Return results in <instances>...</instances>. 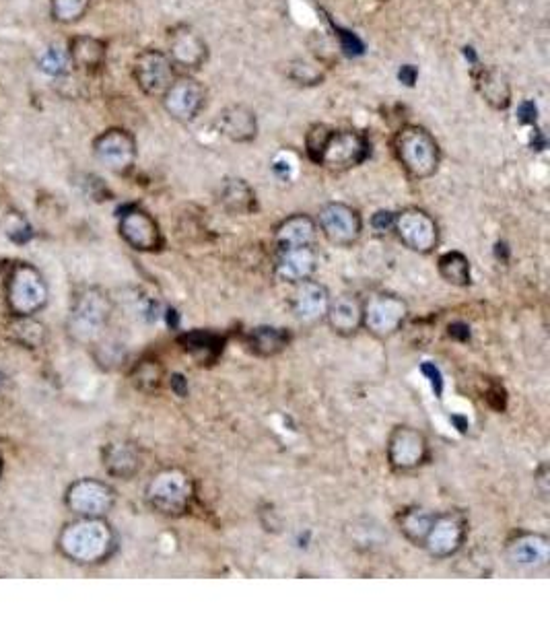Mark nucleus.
Returning a JSON list of instances; mask_svg holds the SVG:
<instances>
[{"label": "nucleus", "instance_id": "36", "mask_svg": "<svg viewBox=\"0 0 550 618\" xmlns=\"http://www.w3.org/2000/svg\"><path fill=\"white\" fill-rule=\"evenodd\" d=\"M371 227L377 231V233H388L394 229V213L390 211H380L375 213L373 219H371Z\"/></svg>", "mask_w": 550, "mask_h": 618}, {"label": "nucleus", "instance_id": "9", "mask_svg": "<svg viewBox=\"0 0 550 618\" xmlns=\"http://www.w3.org/2000/svg\"><path fill=\"white\" fill-rule=\"evenodd\" d=\"M400 242L417 254H431L439 246V227L435 219L417 206L394 215V229Z\"/></svg>", "mask_w": 550, "mask_h": 618}, {"label": "nucleus", "instance_id": "19", "mask_svg": "<svg viewBox=\"0 0 550 618\" xmlns=\"http://www.w3.org/2000/svg\"><path fill=\"white\" fill-rule=\"evenodd\" d=\"M277 277L283 283L297 285L301 281L312 279L318 270V254L314 246H303V248H283L279 250L277 264Z\"/></svg>", "mask_w": 550, "mask_h": 618}, {"label": "nucleus", "instance_id": "16", "mask_svg": "<svg viewBox=\"0 0 550 618\" xmlns=\"http://www.w3.org/2000/svg\"><path fill=\"white\" fill-rule=\"evenodd\" d=\"M118 229L124 242L136 252H157L163 246V235L157 221L139 206H132L120 215Z\"/></svg>", "mask_w": 550, "mask_h": 618}, {"label": "nucleus", "instance_id": "25", "mask_svg": "<svg viewBox=\"0 0 550 618\" xmlns=\"http://www.w3.org/2000/svg\"><path fill=\"white\" fill-rule=\"evenodd\" d=\"M68 60H71L79 71L95 73L106 60V44L91 36H79L68 46Z\"/></svg>", "mask_w": 550, "mask_h": 618}, {"label": "nucleus", "instance_id": "23", "mask_svg": "<svg viewBox=\"0 0 550 618\" xmlns=\"http://www.w3.org/2000/svg\"><path fill=\"white\" fill-rule=\"evenodd\" d=\"M217 126L223 136L233 143H250L256 139V114L246 106H229L219 114Z\"/></svg>", "mask_w": 550, "mask_h": 618}, {"label": "nucleus", "instance_id": "4", "mask_svg": "<svg viewBox=\"0 0 550 618\" xmlns=\"http://www.w3.org/2000/svg\"><path fill=\"white\" fill-rule=\"evenodd\" d=\"M396 157L415 180L431 178L439 167V145L423 126H404L394 139Z\"/></svg>", "mask_w": 550, "mask_h": 618}, {"label": "nucleus", "instance_id": "14", "mask_svg": "<svg viewBox=\"0 0 550 618\" xmlns=\"http://www.w3.org/2000/svg\"><path fill=\"white\" fill-rule=\"evenodd\" d=\"M132 75L136 85L151 97H163L169 85L176 81L174 62L159 50H145L136 56Z\"/></svg>", "mask_w": 550, "mask_h": 618}, {"label": "nucleus", "instance_id": "18", "mask_svg": "<svg viewBox=\"0 0 550 618\" xmlns=\"http://www.w3.org/2000/svg\"><path fill=\"white\" fill-rule=\"evenodd\" d=\"M293 287L295 289L291 295V309H293L295 318L303 324H316L324 320L330 299H332L328 289L314 279L301 281Z\"/></svg>", "mask_w": 550, "mask_h": 618}, {"label": "nucleus", "instance_id": "2", "mask_svg": "<svg viewBox=\"0 0 550 618\" xmlns=\"http://www.w3.org/2000/svg\"><path fill=\"white\" fill-rule=\"evenodd\" d=\"M194 478L182 468H163L151 476L145 489L147 505L165 518H182L194 503Z\"/></svg>", "mask_w": 550, "mask_h": 618}, {"label": "nucleus", "instance_id": "13", "mask_svg": "<svg viewBox=\"0 0 550 618\" xmlns=\"http://www.w3.org/2000/svg\"><path fill=\"white\" fill-rule=\"evenodd\" d=\"M505 559L518 571H542L550 563V538L538 532L513 534L505 544Z\"/></svg>", "mask_w": 550, "mask_h": 618}, {"label": "nucleus", "instance_id": "29", "mask_svg": "<svg viewBox=\"0 0 550 618\" xmlns=\"http://www.w3.org/2000/svg\"><path fill=\"white\" fill-rule=\"evenodd\" d=\"M184 351L190 353L200 365L213 363L223 351V338L213 332H190L180 338Z\"/></svg>", "mask_w": 550, "mask_h": 618}, {"label": "nucleus", "instance_id": "8", "mask_svg": "<svg viewBox=\"0 0 550 618\" xmlns=\"http://www.w3.org/2000/svg\"><path fill=\"white\" fill-rule=\"evenodd\" d=\"M66 507L77 518H106L116 505V491L97 478H81L66 489Z\"/></svg>", "mask_w": 550, "mask_h": 618}, {"label": "nucleus", "instance_id": "30", "mask_svg": "<svg viewBox=\"0 0 550 618\" xmlns=\"http://www.w3.org/2000/svg\"><path fill=\"white\" fill-rule=\"evenodd\" d=\"M225 209L233 215H248L256 209L254 190L244 180H227L221 192Z\"/></svg>", "mask_w": 550, "mask_h": 618}, {"label": "nucleus", "instance_id": "6", "mask_svg": "<svg viewBox=\"0 0 550 618\" xmlns=\"http://www.w3.org/2000/svg\"><path fill=\"white\" fill-rule=\"evenodd\" d=\"M369 157V143L357 130H330L314 163L332 171H347Z\"/></svg>", "mask_w": 550, "mask_h": 618}, {"label": "nucleus", "instance_id": "24", "mask_svg": "<svg viewBox=\"0 0 550 618\" xmlns=\"http://www.w3.org/2000/svg\"><path fill=\"white\" fill-rule=\"evenodd\" d=\"M316 237H318V225L312 217H307V215H293L285 219L277 227V233H274L279 250L314 246Z\"/></svg>", "mask_w": 550, "mask_h": 618}, {"label": "nucleus", "instance_id": "21", "mask_svg": "<svg viewBox=\"0 0 550 618\" xmlns=\"http://www.w3.org/2000/svg\"><path fill=\"white\" fill-rule=\"evenodd\" d=\"M167 56L182 68H198L206 60V44L192 27L180 25L169 33Z\"/></svg>", "mask_w": 550, "mask_h": 618}, {"label": "nucleus", "instance_id": "1", "mask_svg": "<svg viewBox=\"0 0 550 618\" xmlns=\"http://www.w3.org/2000/svg\"><path fill=\"white\" fill-rule=\"evenodd\" d=\"M116 546V532L106 518H79L66 524L58 536L60 553L77 565H99L108 561Z\"/></svg>", "mask_w": 550, "mask_h": 618}, {"label": "nucleus", "instance_id": "28", "mask_svg": "<svg viewBox=\"0 0 550 618\" xmlns=\"http://www.w3.org/2000/svg\"><path fill=\"white\" fill-rule=\"evenodd\" d=\"M433 518H435V513H431L429 509L412 505V507H406V509L400 511L398 528H400V532L406 540H410L412 544H417V546H423Z\"/></svg>", "mask_w": 550, "mask_h": 618}, {"label": "nucleus", "instance_id": "37", "mask_svg": "<svg viewBox=\"0 0 550 618\" xmlns=\"http://www.w3.org/2000/svg\"><path fill=\"white\" fill-rule=\"evenodd\" d=\"M0 466H3V464H0Z\"/></svg>", "mask_w": 550, "mask_h": 618}, {"label": "nucleus", "instance_id": "11", "mask_svg": "<svg viewBox=\"0 0 550 618\" xmlns=\"http://www.w3.org/2000/svg\"><path fill=\"white\" fill-rule=\"evenodd\" d=\"M332 246L349 248L359 242L363 233L361 215L345 202H330L322 206L316 223Z\"/></svg>", "mask_w": 550, "mask_h": 618}, {"label": "nucleus", "instance_id": "31", "mask_svg": "<svg viewBox=\"0 0 550 618\" xmlns=\"http://www.w3.org/2000/svg\"><path fill=\"white\" fill-rule=\"evenodd\" d=\"M439 274L445 283L454 287H468L472 281L470 260L462 252H445L439 256L437 262Z\"/></svg>", "mask_w": 550, "mask_h": 618}, {"label": "nucleus", "instance_id": "27", "mask_svg": "<svg viewBox=\"0 0 550 618\" xmlns=\"http://www.w3.org/2000/svg\"><path fill=\"white\" fill-rule=\"evenodd\" d=\"M476 87L478 93L485 97V101L497 110H505L511 103L509 81L503 73L495 71V68H483V71L476 75Z\"/></svg>", "mask_w": 550, "mask_h": 618}, {"label": "nucleus", "instance_id": "17", "mask_svg": "<svg viewBox=\"0 0 550 618\" xmlns=\"http://www.w3.org/2000/svg\"><path fill=\"white\" fill-rule=\"evenodd\" d=\"M204 106V89L190 77L176 79L163 93L165 112L178 122H192Z\"/></svg>", "mask_w": 550, "mask_h": 618}, {"label": "nucleus", "instance_id": "32", "mask_svg": "<svg viewBox=\"0 0 550 618\" xmlns=\"http://www.w3.org/2000/svg\"><path fill=\"white\" fill-rule=\"evenodd\" d=\"M11 330L15 340H19L27 349L40 347L44 340V326L36 320H31V316H19V320L11 326Z\"/></svg>", "mask_w": 550, "mask_h": 618}, {"label": "nucleus", "instance_id": "7", "mask_svg": "<svg viewBox=\"0 0 550 618\" xmlns=\"http://www.w3.org/2000/svg\"><path fill=\"white\" fill-rule=\"evenodd\" d=\"M408 318V305L394 293H373L363 301V328L375 338L394 336Z\"/></svg>", "mask_w": 550, "mask_h": 618}, {"label": "nucleus", "instance_id": "22", "mask_svg": "<svg viewBox=\"0 0 550 618\" xmlns=\"http://www.w3.org/2000/svg\"><path fill=\"white\" fill-rule=\"evenodd\" d=\"M101 458H103V466H106V470L112 476L122 478V480L136 476L141 472V466H143V458H141L139 448H136V445L130 443V441L108 443L101 452Z\"/></svg>", "mask_w": 550, "mask_h": 618}, {"label": "nucleus", "instance_id": "20", "mask_svg": "<svg viewBox=\"0 0 550 618\" xmlns=\"http://www.w3.org/2000/svg\"><path fill=\"white\" fill-rule=\"evenodd\" d=\"M324 320L338 336L357 334L363 328V299H359L355 293H342L330 299Z\"/></svg>", "mask_w": 550, "mask_h": 618}, {"label": "nucleus", "instance_id": "5", "mask_svg": "<svg viewBox=\"0 0 550 618\" xmlns=\"http://www.w3.org/2000/svg\"><path fill=\"white\" fill-rule=\"evenodd\" d=\"M7 301L17 316L38 314L48 303V285L42 274L29 264H17L7 281Z\"/></svg>", "mask_w": 550, "mask_h": 618}, {"label": "nucleus", "instance_id": "33", "mask_svg": "<svg viewBox=\"0 0 550 618\" xmlns=\"http://www.w3.org/2000/svg\"><path fill=\"white\" fill-rule=\"evenodd\" d=\"M91 0H50L52 17L58 23H77L89 9Z\"/></svg>", "mask_w": 550, "mask_h": 618}, {"label": "nucleus", "instance_id": "15", "mask_svg": "<svg viewBox=\"0 0 550 618\" xmlns=\"http://www.w3.org/2000/svg\"><path fill=\"white\" fill-rule=\"evenodd\" d=\"M95 159L116 174H126L136 161V141L128 130L110 128L101 132L93 143Z\"/></svg>", "mask_w": 550, "mask_h": 618}, {"label": "nucleus", "instance_id": "34", "mask_svg": "<svg viewBox=\"0 0 550 618\" xmlns=\"http://www.w3.org/2000/svg\"><path fill=\"white\" fill-rule=\"evenodd\" d=\"M161 380H163V375H161V367L157 365V361L141 363L134 371V384H136V388H141V390L159 388Z\"/></svg>", "mask_w": 550, "mask_h": 618}, {"label": "nucleus", "instance_id": "26", "mask_svg": "<svg viewBox=\"0 0 550 618\" xmlns=\"http://www.w3.org/2000/svg\"><path fill=\"white\" fill-rule=\"evenodd\" d=\"M289 332L277 326H256L248 332L246 345L254 355L260 357H274L279 355L289 345Z\"/></svg>", "mask_w": 550, "mask_h": 618}, {"label": "nucleus", "instance_id": "12", "mask_svg": "<svg viewBox=\"0 0 550 618\" xmlns=\"http://www.w3.org/2000/svg\"><path fill=\"white\" fill-rule=\"evenodd\" d=\"M386 456L396 472H412L427 462L429 441L419 429L400 425L388 437Z\"/></svg>", "mask_w": 550, "mask_h": 618}, {"label": "nucleus", "instance_id": "35", "mask_svg": "<svg viewBox=\"0 0 550 618\" xmlns=\"http://www.w3.org/2000/svg\"><path fill=\"white\" fill-rule=\"evenodd\" d=\"M66 60H68V54L64 56V54L58 52V50H50V52H46V56H44V60H42V71H46V73H50V75H58V73L64 71Z\"/></svg>", "mask_w": 550, "mask_h": 618}, {"label": "nucleus", "instance_id": "3", "mask_svg": "<svg viewBox=\"0 0 550 618\" xmlns=\"http://www.w3.org/2000/svg\"><path fill=\"white\" fill-rule=\"evenodd\" d=\"M114 312V303L110 295L97 289V287H85L75 295L71 316H68L66 328L77 342H89L97 340L103 330L108 328L110 318Z\"/></svg>", "mask_w": 550, "mask_h": 618}, {"label": "nucleus", "instance_id": "10", "mask_svg": "<svg viewBox=\"0 0 550 618\" xmlns=\"http://www.w3.org/2000/svg\"><path fill=\"white\" fill-rule=\"evenodd\" d=\"M466 534V515L460 511H445L433 518L423 546L433 559H450L464 546Z\"/></svg>", "mask_w": 550, "mask_h": 618}]
</instances>
